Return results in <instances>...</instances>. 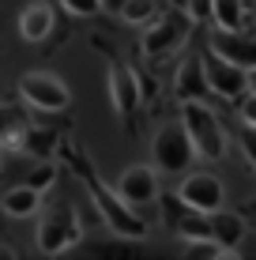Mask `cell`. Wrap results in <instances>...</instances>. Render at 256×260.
I'll use <instances>...</instances> for the list:
<instances>
[{"instance_id":"6da1fadb","label":"cell","mask_w":256,"mask_h":260,"mask_svg":"<svg viewBox=\"0 0 256 260\" xmlns=\"http://www.w3.org/2000/svg\"><path fill=\"white\" fill-rule=\"evenodd\" d=\"M72 155H76V166H79V174H83V181H87V192H91V200L98 204V215L105 219V226H109L117 238H125V241H143V238H147V222L136 215V208L121 200V196L113 192L109 185L102 181V177H94L91 170L83 166L79 151H72Z\"/></svg>"},{"instance_id":"7a4b0ae2","label":"cell","mask_w":256,"mask_h":260,"mask_svg":"<svg viewBox=\"0 0 256 260\" xmlns=\"http://www.w3.org/2000/svg\"><path fill=\"white\" fill-rule=\"evenodd\" d=\"M181 124L196 147V158H207V162L226 158V128L207 102H181Z\"/></svg>"},{"instance_id":"3957f363","label":"cell","mask_w":256,"mask_h":260,"mask_svg":"<svg viewBox=\"0 0 256 260\" xmlns=\"http://www.w3.org/2000/svg\"><path fill=\"white\" fill-rule=\"evenodd\" d=\"M151 155L158 174H189V166L196 162V147H192L189 132L181 121H166L151 140Z\"/></svg>"},{"instance_id":"277c9868","label":"cell","mask_w":256,"mask_h":260,"mask_svg":"<svg viewBox=\"0 0 256 260\" xmlns=\"http://www.w3.org/2000/svg\"><path fill=\"white\" fill-rule=\"evenodd\" d=\"M79 238H83V222H79L72 204H57L53 211L42 215V222H38V249L46 256H60V253H68V249H76Z\"/></svg>"},{"instance_id":"5b68a950","label":"cell","mask_w":256,"mask_h":260,"mask_svg":"<svg viewBox=\"0 0 256 260\" xmlns=\"http://www.w3.org/2000/svg\"><path fill=\"white\" fill-rule=\"evenodd\" d=\"M200 64H204V76H207V87H211V94H218V98H226V102H241V94L249 91V72H245L241 64H234V60H226L223 53H215V49H204L200 53Z\"/></svg>"},{"instance_id":"8992f818","label":"cell","mask_w":256,"mask_h":260,"mask_svg":"<svg viewBox=\"0 0 256 260\" xmlns=\"http://www.w3.org/2000/svg\"><path fill=\"white\" fill-rule=\"evenodd\" d=\"M19 94H23V102H30L42 113H60L72 106L68 83L60 76H53V72H26V76H19Z\"/></svg>"},{"instance_id":"52a82bcc","label":"cell","mask_w":256,"mask_h":260,"mask_svg":"<svg viewBox=\"0 0 256 260\" xmlns=\"http://www.w3.org/2000/svg\"><path fill=\"white\" fill-rule=\"evenodd\" d=\"M185 38H189V15L185 12H158L143 30V53L158 60L166 53H173L177 46H185Z\"/></svg>"},{"instance_id":"ba28073f","label":"cell","mask_w":256,"mask_h":260,"mask_svg":"<svg viewBox=\"0 0 256 260\" xmlns=\"http://www.w3.org/2000/svg\"><path fill=\"white\" fill-rule=\"evenodd\" d=\"M113 192H117L125 204H132V208L158 204V174H155V166H128V170H121V177L113 181Z\"/></svg>"},{"instance_id":"9c48e42d","label":"cell","mask_w":256,"mask_h":260,"mask_svg":"<svg viewBox=\"0 0 256 260\" xmlns=\"http://www.w3.org/2000/svg\"><path fill=\"white\" fill-rule=\"evenodd\" d=\"M177 196L189 208H196L204 215L226 208V189H223V181H218L215 174H185V181L177 185Z\"/></svg>"},{"instance_id":"30bf717a","label":"cell","mask_w":256,"mask_h":260,"mask_svg":"<svg viewBox=\"0 0 256 260\" xmlns=\"http://www.w3.org/2000/svg\"><path fill=\"white\" fill-rule=\"evenodd\" d=\"M207 46L215 49V53H223L226 60L241 64L245 72L256 68V30L245 34V30H218V26H215V34H211Z\"/></svg>"},{"instance_id":"8fae6325","label":"cell","mask_w":256,"mask_h":260,"mask_svg":"<svg viewBox=\"0 0 256 260\" xmlns=\"http://www.w3.org/2000/svg\"><path fill=\"white\" fill-rule=\"evenodd\" d=\"M109 98H113V110H117L121 117H128V113L139 110L143 91H139V79L128 64H109Z\"/></svg>"},{"instance_id":"7c38bea8","label":"cell","mask_w":256,"mask_h":260,"mask_svg":"<svg viewBox=\"0 0 256 260\" xmlns=\"http://www.w3.org/2000/svg\"><path fill=\"white\" fill-rule=\"evenodd\" d=\"M173 94H177V102H204V98L211 94L200 57H185V60H181L177 79H173Z\"/></svg>"},{"instance_id":"4fadbf2b","label":"cell","mask_w":256,"mask_h":260,"mask_svg":"<svg viewBox=\"0 0 256 260\" xmlns=\"http://www.w3.org/2000/svg\"><path fill=\"white\" fill-rule=\"evenodd\" d=\"M53 23H57L53 8L42 4V0H30V4L19 12V38L30 42V46H38V42H46L53 34Z\"/></svg>"},{"instance_id":"5bb4252c","label":"cell","mask_w":256,"mask_h":260,"mask_svg":"<svg viewBox=\"0 0 256 260\" xmlns=\"http://www.w3.org/2000/svg\"><path fill=\"white\" fill-rule=\"evenodd\" d=\"M207 226H211V238H215L218 245H226L230 253L245 241V215H237V211H226V208L211 211Z\"/></svg>"},{"instance_id":"9a60e30c","label":"cell","mask_w":256,"mask_h":260,"mask_svg":"<svg viewBox=\"0 0 256 260\" xmlns=\"http://www.w3.org/2000/svg\"><path fill=\"white\" fill-rule=\"evenodd\" d=\"M0 208H4L8 219H34L42 211V192L30 189V185H12L4 196H0Z\"/></svg>"},{"instance_id":"2e32d148","label":"cell","mask_w":256,"mask_h":260,"mask_svg":"<svg viewBox=\"0 0 256 260\" xmlns=\"http://www.w3.org/2000/svg\"><path fill=\"white\" fill-rule=\"evenodd\" d=\"M211 23L218 30H245V0H211Z\"/></svg>"},{"instance_id":"e0dca14e","label":"cell","mask_w":256,"mask_h":260,"mask_svg":"<svg viewBox=\"0 0 256 260\" xmlns=\"http://www.w3.org/2000/svg\"><path fill=\"white\" fill-rule=\"evenodd\" d=\"M162 12V0H125V4H121V19L125 23H136V26H147L155 19V15Z\"/></svg>"},{"instance_id":"ac0fdd59","label":"cell","mask_w":256,"mask_h":260,"mask_svg":"<svg viewBox=\"0 0 256 260\" xmlns=\"http://www.w3.org/2000/svg\"><path fill=\"white\" fill-rule=\"evenodd\" d=\"M53 147H57V132H49V128H26L23 132V155L49 158Z\"/></svg>"},{"instance_id":"d6986e66","label":"cell","mask_w":256,"mask_h":260,"mask_svg":"<svg viewBox=\"0 0 256 260\" xmlns=\"http://www.w3.org/2000/svg\"><path fill=\"white\" fill-rule=\"evenodd\" d=\"M185 256L189 260H226L234 253L226 245H218L215 238H196V241H185Z\"/></svg>"},{"instance_id":"ffe728a7","label":"cell","mask_w":256,"mask_h":260,"mask_svg":"<svg viewBox=\"0 0 256 260\" xmlns=\"http://www.w3.org/2000/svg\"><path fill=\"white\" fill-rule=\"evenodd\" d=\"M53 181H57V162H53V158H42V162L26 174V185H30V189H38V192L53 189Z\"/></svg>"},{"instance_id":"44dd1931","label":"cell","mask_w":256,"mask_h":260,"mask_svg":"<svg viewBox=\"0 0 256 260\" xmlns=\"http://www.w3.org/2000/svg\"><path fill=\"white\" fill-rule=\"evenodd\" d=\"M181 12L189 23H211V0H181Z\"/></svg>"},{"instance_id":"7402d4cb","label":"cell","mask_w":256,"mask_h":260,"mask_svg":"<svg viewBox=\"0 0 256 260\" xmlns=\"http://www.w3.org/2000/svg\"><path fill=\"white\" fill-rule=\"evenodd\" d=\"M57 4H64V12L79 15V19H87V15H98V12H102V0H57Z\"/></svg>"},{"instance_id":"603a6c76","label":"cell","mask_w":256,"mask_h":260,"mask_svg":"<svg viewBox=\"0 0 256 260\" xmlns=\"http://www.w3.org/2000/svg\"><path fill=\"white\" fill-rule=\"evenodd\" d=\"M237 113H241V124H252V128H256V94H252V91L241 94V102H237Z\"/></svg>"},{"instance_id":"cb8c5ba5","label":"cell","mask_w":256,"mask_h":260,"mask_svg":"<svg viewBox=\"0 0 256 260\" xmlns=\"http://www.w3.org/2000/svg\"><path fill=\"white\" fill-rule=\"evenodd\" d=\"M241 151H245V158L256 166V128L252 124H241Z\"/></svg>"},{"instance_id":"d4e9b609","label":"cell","mask_w":256,"mask_h":260,"mask_svg":"<svg viewBox=\"0 0 256 260\" xmlns=\"http://www.w3.org/2000/svg\"><path fill=\"white\" fill-rule=\"evenodd\" d=\"M19 113H15L12 110V106H4V102H0V136H8V132H12V128H19Z\"/></svg>"},{"instance_id":"484cf974","label":"cell","mask_w":256,"mask_h":260,"mask_svg":"<svg viewBox=\"0 0 256 260\" xmlns=\"http://www.w3.org/2000/svg\"><path fill=\"white\" fill-rule=\"evenodd\" d=\"M245 26L256 30V0H245Z\"/></svg>"},{"instance_id":"4316f807","label":"cell","mask_w":256,"mask_h":260,"mask_svg":"<svg viewBox=\"0 0 256 260\" xmlns=\"http://www.w3.org/2000/svg\"><path fill=\"white\" fill-rule=\"evenodd\" d=\"M121 4H125V0H102V8H105V12H113V15L121 12Z\"/></svg>"},{"instance_id":"83f0119b","label":"cell","mask_w":256,"mask_h":260,"mask_svg":"<svg viewBox=\"0 0 256 260\" xmlns=\"http://www.w3.org/2000/svg\"><path fill=\"white\" fill-rule=\"evenodd\" d=\"M249 91L256 94V68H249Z\"/></svg>"},{"instance_id":"f1b7e54d","label":"cell","mask_w":256,"mask_h":260,"mask_svg":"<svg viewBox=\"0 0 256 260\" xmlns=\"http://www.w3.org/2000/svg\"><path fill=\"white\" fill-rule=\"evenodd\" d=\"M15 253H12V249H0V260H12Z\"/></svg>"}]
</instances>
